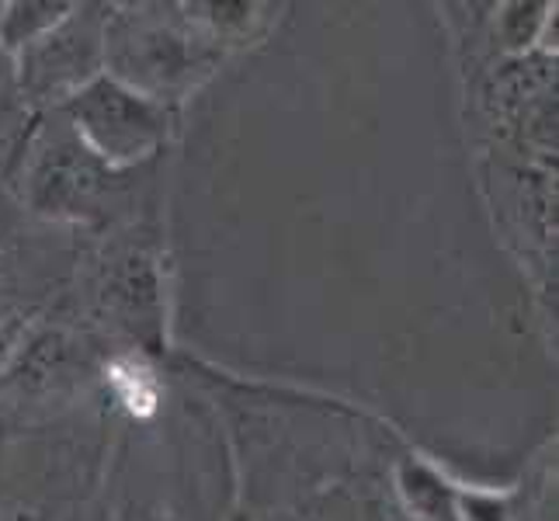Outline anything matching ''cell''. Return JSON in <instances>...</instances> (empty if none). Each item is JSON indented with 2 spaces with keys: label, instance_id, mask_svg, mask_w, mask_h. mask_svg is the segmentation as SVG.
<instances>
[{
  "label": "cell",
  "instance_id": "cell-1",
  "mask_svg": "<svg viewBox=\"0 0 559 521\" xmlns=\"http://www.w3.org/2000/svg\"><path fill=\"white\" fill-rule=\"evenodd\" d=\"M73 119L87 143L105 157H143L160 137L157 111L136 94L108 81L76 94Z\"/></svg>",
  "mask_w": 559,
  "mask_h": 521
},
{
  "label": "cell",
  "instance_id": "cell-2",
  "mask_svg": "<svg viewBox=\"0 0 559 521\" xmlns=\"http://www.w3.org/2000/svg\"><path fill=\"white\" fill-rule=\"evenodd\" d=\"M98 56V38L87 28H63L52 32V38L38 43L32 49V67H28V87L38 94L60 91L63 84L84 81V73L94 67Z\"/></svg>",
  "mask_w": 559,
  "mask_h": 521
},
{
  "label": "cell",
  "instance_id": "cell-3",
  "mask_svg": "<svg viewBox=\"0 0 559 521\" xmlns=\"http://www.w3.org/2000/svg\"><path fill=\"white\" fill-rule=\"evenodd\" d=\"M84 150L76 146H56L49 150V157L38 161L35 167V196L49 212L52 209H73L84 205L94 188H98V178L87 167V161L81 157Z\"/></svg>",
  "mask_w": 559,
  "mask_h": 521
},
{
  "label": "cell",
  "instance_id": "cell-4",
  "mask_svg": "<svg viewBox=\"0 0 559 521\" xmlns=\"http://www.w3.org/2000/svg\"><path fill=\"white\" fill-rule=\"evenodd\" d=\"M115 386L122 390V400L132 411H150L153 407V382L136 365H115Z\"/></svg>",
  "mask_w": 559,
  "mask_h": 521
},
{
  "label": "cell",
  "instance_id": "cell-5",
  "mask_svg": "<svg viewBox=\"0 0 559 521\" xmlns=\"http://www.w3.org/2000/svg\"><path fill=\"white\" fill-rule=\"evenodd\" d=\"M4 132H8V108H0V146H4Z\"/></svg>",
  "mask_w": 559,
  "mask_h": 521
},
{
  "label": "cell",
  "instance_id": "cell-6",
  "mask_svg": "<svg viewBox=\"0 0 559 521\" xmlns=\"http://www.w3.org/2000/svg\"><path fill=\"white\" fill-rule=\"evenodd\" d=\"M4 299H8V285H4V268H0V310H4Z\"/></svg>",
  "mask_w": 559,
  "mask_h": 521
},
{
  "label": "cell",
  "instance_id": "cell-7",
  "mask_svg": "<svg viewBox=\"0 0 559 521\" xmlns=\"http://www.w3.org/2000/svg\"><path fill=\"white\" fill-rule=\"evenodd\" d=\"M4 352H8V334L0 331V358H4Z\"/></svg>",
  "mask_w": 559,
  "mask_h": 521
}]
</instances>
